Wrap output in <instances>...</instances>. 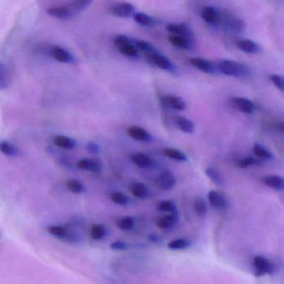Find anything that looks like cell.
<instances>
[{"label": "cell", "instance_id": "cell-23", "mask_svg": "<svg viewBox=\"0 0 284 284\" xmlns=\"http://www.w3.org/2000/svg\"><path fill=\"white\" fill-rule=\"evenodd\" d=\"M54 145L65 149H74L77 146V143L75 139L66 137V136L58 135L54 138Z\"/></svg>", "mask_w": 284, "mask_h": 284}, {"label": "cell", "instance_id": "cell-39", "mask_svg": "<svg viewBox=\"0 0 284 284\" xmlns=\"http://www.w3.org/2000/svg\"><path fill=\"white\" fill-rule=\"evenodd\" d=\"M67 187H68L70 192L74 193V194H82L85 191V187H84V184L81 182H79L76 179H73V178L67 182Z\"/></svg>", "mask_w": 284, "mask_h": 284}, {"label": "cell", "instance_id": "cell-27", "mask_svg": "<svg viewBox=\"0 0 284 284\" xmlns=\"http://www.w3.org/2000/svg\"><path fill=\"white\" fill-rule=\"evenodd\" d=\"M205 174L210 180L212 181V183H215L216 186L221 187L224 184V178H223V175L215 168H207L205 170Z\"/></svg>", "mask_w": 284, "mask_h": 284}, {"label": "cell", "instance_id": "cell-4", "mask_svg": "<svg viewBox=\"0 0 284 284\" xmlns=\"http://www.w3.org/2000/svg\"><path fill=\"white\" fill-rule=\"evenodd\" d=\"M210 205L219 212H225L229 207L228 199L224 194L217 190H211L207 194Z\"/></svg>", "mask_w": 284, "mask_h": 284}, {"label": "cell", "instance_id": "cell-26", "mask_svg": "<svg viewBox=\"0 0 284 284\" xmlns=\"http://www.w3.org/2000/svg\"><path fill=\"white\" fill-rule=\"evenodd\" d=\"M0 152L9 157H18L20 155L19 149L15 145L7 141L0 142Z\"/></svg>", "mask_w": 284, "mask_h": 284}, {"label": "cell", "instance_id": "cell-20", "mask_svg": "<svg viewBox=\"0 0 284 284\" xmlns=\"http://www.w3.org/2000/svg\"><path fill=\"white\" fill-rule=\"evenodd\" d=\"M169 43L175 47L183 50H191L194 45V40L178 35H170L169 37Z\"/></svg>", "mask_w": 284, "mask_h": 284}, {"label": "cell", "instance_id": "cell-37", "mask_svg": "<svg viewBox=\"0 0 284 284\" xmlns=\"http://www.w3.org/2000/svg\"><path fill=\"white\" fill-rule=\"evenodd\" d=\"M117 225L122 231L132 230L135 226V219L131 216L123 217L117 221Z\"/></svg>", "mask_w": 284, "mask_h": 284}, {"label": "cell", "instance_id": "cell-5", "mask_svg": "<svg viewBox=\"0 0 284 284\" xmlns=\"http://www.w3.org/2000/svg\"><path fill=\"white\" fill-rule=\"evenodd\" d=\"M253 264H254L256 276L261 277L265 274H273L275 270L274 265L270 260L262 256H256L253 258Z\"/></svg>", "mask_w": 284, "mask_h": 284}, {"label": "cell", "instance_id": "cell-41", "mask_svg": "<svg viewBox=\"0 0 284 284\" xmlns=\"http://www.w3.org/2000/svg\"><path fill=\"white\" fill-rule=\"evenodd\" d=\"M110 199L113 203H116L117 205H127L129 203V198L126 196V194H124V193L120 192V191L112 193Z\"/></svg>", "mask_w": 284, "mask_h": 284}, {"label": "cell", "instance_id": "cell-25", "mask_svg": "<svg viewBox=\"0 0 284 284\" xmlns=\"http://www.w3.org/2000/svg\"><path fill=\"white\" fill-rule=\"evenodd\" d=\"M176 123L178 129H180L181 131L187 133H194L195 125H194L192 120H190V119L183 117V116H178L177 117Z\"/></svg>", "mask_w": 284, "mask_h": 284}, {"label": "cell", "instance_id": "cell-10", "mask_svg": "<svg viewBox=\"0 0 284 284\" xmlns=\"http://www.w3.org/2000/svg\"><path fill=\"white\" fill-rule=\"evenodd\" d=\"M127 133L131 138L138 142L149 143L153 140L151 134L139 126H130L127 129Z\"/></svg>", "mask_w": 284, "mask_h": 284}, {"label": "cell", "instance_id": "cell-13", "mask_svg": "<svg viewBox=\"0 0 284 284\" xmlns=\"http://www.w3.org/2000/svg\"><path fill=\"white\" fill-rule=\"evenodd\" d=\"M190 63L194 68L207 74H215L218 69L215 63L203 58H192L190 59Z\"/></svg>", "mask_w": 284, "mask_h": 284}, {"label": "cell", "instance_id": "cell-43", "mask_svg": "<svg viewBox=\"0 0 284 284\" xmlns=\"http://www.w3.org/2000/svg\"><path fill=\"white\" fill-rule=\"evenodd\" d=\"M271 81L273 82V84L279 89L281 92L284 90V81L283 77L280 75H272L270 76Z\"/></svg>", "mask_w": 284, "mask_h": 284}, {"label": "cell", "instance_id": "cell-7", "mask_svg": "<svg viewBox=\"0 0 284 284\" xmlns=\"http://www.w3.org/2000/svg\"><path fill=\"white\" fill-rule=\"evenodd\" d=\"M148 60L152 64L155 65L156 67H158L160 69L164 70V71H167V72L174 73L176 71V68H175L174 63H172L170 59H168L167 57L164 56L161 53H155L152 56L148 58Z\"/></svg>", "mask_w": 284, "mask_h": 284}, {"label": "cell", "instance_id": "cell-17", "mask_svg": "<svg viewBox=\"0 0 284 284\" xmlns=\"http://www.w3.org/2000/svg\"><path fill=\"white\" fill-rule=\"evenodd\" d=\"M201 17L206 23H215L219 20V13L215 6L207 5L202 9Z\"/></svg>", "mask_w": 284, "mask_h": 284}, {"label": "cell", "instance_id": "cell-18", "mask_svg": "<svg viewBox=\"0 0 284 284\" xmlns=\"http://www.w3.org/2000/svg\"><path fill=\"white\" fill-rule=\"evenodd\" d=\"M263 183L270 187L272 190H277V191H282L284 188V181L282 177L279 175H267L264 177Z\"/></svg>", "mask_w": 284, "mask_h": 284}, {"label": "cell", "instance_id": "cell-9", "mask_svg": "<svg viewBox=\"0 0 284 284\" xmlns=\"http://www.w3.org/2000/svg\"><path fill=\"white\" fill-rule=\"evenodd\" d=\"M231 101L236 109L245 114H253L256 110V104L247 98L233 97Z\"/></svg>", "mask_w": 284, "mask_h": 284}, {"label": "cell", "instance_id": "cell-30", "mask_svg": "<svg viewBox=\"0 0 284 284\" xmlns=\"http://www.w3.org/2000/svg\"><path fill=\"white\" fill-rule=\"evenodd\" d=\"M11 75L6 66L0 63V89L8 88L11 84Z\"/></svg>", "mask_w": 284, "mask_h": 284}, {"label": "cell", "instance_id": "cell-40", "mask_svg": "<svg viewBox=\"0 0 284 284\" xmlns=\"http://www.w3.org/2000/svg\"><path fill=\"white\" fill-rule=\"evenodd\" d=\"M158 210L161 212H170V214H177V206L174 202L172 200L162 201L158 203Z\"/></svg>", "mask_w": 284, "mask_h": 284}, {"label": "cell", "instance_id": "cell-15", "mask_svg": "<svg viewBox=\"0 0 284 284\" xmlns=\"http://www.w3.org/2000/svg\"><path fill=\"white\" fill-rule=\"evenodd\" d=\"M47 14L53 18L61 19V20H68L74 16L68 5L49 8L47 9Z\"/></svg>", "mask_w": 284, "mask_h": 284}, {"label": "cell", "instance_id": "cell-35", "mask_svg": "<svg viewBox=\"0 0 284 284\" xmlns=\"http://www.w3.org/2000/svg\"><path fill=\"white\" fill-rule=\"evenodd\" d=\"M262 164H263V161L251 156L245 157L237 161V166L240 169H246L252 166H260Z\"/></svg>", "mask_w": 284, "mask_h": 284}, {"label": "cell", "instance_id": "cell-2", "mask_svg": "<svg viewBox=\"0 0 284 284\" xmlns=\"http://www.w3.org/2000/svg\"><path fill=\"white\" fill-rule=\"evenodd\" d=\"M114 44L117 50L124 56L129 58H136L138 56V48L136 47L134 41L131 40L129 37L124 34H120L114 39Z\"/></svg>", "mask_w": 284, "mask_h": 284}, {"label": "cell", "instance_id": "cell-36", "mask_svg": "<svg viewBox=\"0 0 284 284\" xmlns=\"http://www.w3.org/2000/svg\"><path fill=\"white\" fill-rule=\"evenodd\" d=\"M194 211L199 216H205L207 212V205L205 199L202 197H197L194 201Z\"/></svg>", "mask_w": 284, "mask_h": 284}, {"label": "cell", "instance_id": "cell-24", "mask_svg": "<svg viewBox=\"0 0 284 284\" xmlns=\"http://www.w3.org/2000/svg\"><path fill=\"white\" fill-rule=\"evenodd\" d=\"M163 154L168 158H171L174 161H178V162H187L188 160L187 154L179 149L166 148L163 150Z\"/></svg>", "mask_w": 284, "mask_h": 284}, {"label": "cell", "instance_id": "cell-11", "mask_svg": "<svg viewBox=\"0 0 284 284\" xmlns=\"http://www.w3.org/2000/svg\"><path fill=\"white\" fill-rule=\"evenodd\" d=\"M166 30L169 33L173 34L172 35H178L194 40V34L192 31L185 23H169L166 26Z\"/></svg>", "mask_w": 284, "mask_h": 284}, {"label": "cell", "instance_id": "cell-38", "mask_svg": "<svg viewBox=\"0 0 284 284\" xmlns=\"http://www.w3.org/2000/svg\"><path fill=\"white\" fill-rule=\"evenodd\" d=\"M90 235L92 239L94 240H101L106 236V229L103 225L94 224L91 228Z\"/></svg>", "mask_w": 284, "mask_h": 284}, {"label": "cell", "instance_id": "cell-32", "mask_svg": "<svg viewBox=\"0 0 284 284\" xmlns=\"http://www.w3.org/2000/svg\"><path fill=\"white\" fill-rule=\"evenodd\" d=\"M131 192L133 196L139 199H146L149 195V190L146 185L142 183H134L131 187Z\"/></svg>", "mask_w": 284, "mask_h": 284}, {"label": "cell", "instance_id": "cell-28", "mask_svg": "<svg viewBox=\"0 0 284 284\" xmlns=\"http://www.w3.org/2000/svg\"><path fill=\"white\" fill-rule=\"evenodd\" d=\"M190 246H191V241L186 238L174 239L168 244V248L171 250H184L190 248Z\"/></svg>", "mask_w": 284, "mask_h": 284}, {"label": "cell", "instance_id": "cell-44", "mask_svg": "<svg viewBox=\"0 0 284 284\" xmlns=\"http://www.w3.org/2000/svg\"><path fill=\"white\" fill-rule=\"evenodd\" d=\"M110 248L113 249V250L116 251H126L129 249V244L125 243L122 240H116V241L113 242L111 244Z\"/></svg>", "mask_w": 284, "mask_h": 284}, {"label": "cell", "instance_id": "cell-16", "mask_svg": "<svg viewBox=\"0 0 284 284\" xmlns=\"http://www.w3.org/2000/svg\"><path fill=\"white\" fill-rule=\"evenodd\" d=\"M79 169L92 173H100L102 170V163L98 159L93 158H84L77 162Z\"/></svg>", "mask_w": 284, "mask_h": 284}, {"label": "cell", "instance_id": "cell-31", "mask_svg": "<svg viewBox=\"0 0 284 284\" xmlns=\"http://www.w3.org/2000/svg\"><path fill=\"white\" fill-rule=\"evenodd\" d=\"M134 43H135L136 47L138 48V51L140 50L145 54L147 59L155 53L158 52V50L154 46L152 45L146 41L136 40L134 41Z\"/></svg>", "mask_w": 284, "mask_h": 284}, {"label": "cell", "instance_id": "cell-42", "mask_svg": "<svg viewBox=\"0 0 284 284\" xmlns=\"http://www.w3.org/2000/svg\"><path fill=\"white\" fill-rule=\"evenodd\" d=\"M228 29L235 33H241L245 29V25L241 19H233L232 21H229Z\"/></svg>", "mask_w": 284, "mask_h": 284}, {"label": "cell", "instance_id": "cell-6", "mask_svg": "<svg viewBox=\"0 0 284 284\" xmlns=\"http://www.w3.org/2000/svg\"><path fill=\"white\" fill-rule=\"evenodd\" d=\"M47 231L50 235L56 239H62L68 242H78V237H76L68 228L64 226L52 225L47 228Z\"/></svg>", "mask_w": 284, "mask_h": 284}, {"label": "cell", "instance_id": "cell-8", "mask_svg": "<svg viewBox=\"0 0 284 284\" xmlns=\"http://www.w3.org/2000/svg\"><path fill=\"white\" fill-rule=\"evenodd\" d=\"M50 56L57 61L64 63H75L76 59L68 50L60 46H53L50 50Z\"/></svg>", "mask_w": 284, "mask_h": 284}, {"label": "cell", "instance_id": "cell-21", "mask_svg": "<svg viewBox=\"0 0 284 284\" xmlns=\"http://www.w3.org/2000/svg\"><path fill=\"white\" fill-rule=\"evenodd\" d=\"M237 46L239 50L247 54H257L260 51L259 45L251 39L238 41Z\"/></svg>", "mask_w": 284, "mask_h": 284}, {"label": "cell", "instance_id": "cell-45", "mask_svg": "<svg viewBox=\"0 0 284 284\" xmlns=\"http://www.w3.org/2000/svg\"><path fill=\"white\" fill-rule=\"evenodd\" d=\"M86 149L88 150L89 153L93 154H100V145H97L94 142H89L86 145Z\"/></svg>", "mask_w": 284, "mask_h": 284}, {"label": "cell", "instance_id": "cell-22", "mask_svg": "<svg viewBox=\"0 0 284 284\" xmlns=\"http://www.w3.org/2000/svg\"><path fill=\"white\" fill-rule=\"evenodd\" d=\"M178 222V214H171L162 217L158 221V227L161 229H170L176 226Z\"/></svg>", "mask_w": 284, "mask_h": 284}, {"label": "cell", "instance_id": "cell-3", "mask_svg": "<svg viewBox=\"0 0 284 284\" xmlns=\"http://www.w3.org/2000/svg\"><path fill=\"white\" fill-rule=\"evenodd\" d=\"M109 13L117 18H129L135 14V7L130 3H115L109 6Z\"/></svg>", "mask_w": 284, "mask_h": 284}, {"label": "cell", "instance_id": "cell-34", "mask_svg": "<svg viewBox=\"0 0 284 284\" xmlns=\"http://www.w3.org/2000/svg\"><path fill=\"white\" fill-rule=\"evenodd\" d=\"M133 18L136 23L143 26H154L156 25L155 19L145 13H135L133 14Z\"/></svg>", "mask_w": 284, "mask_h": 284}, {"label": "cell", "instance_id": "cell-12", "mask_svg": "<svg viewBox=\"0 0 284 284\" xmlns=\"http://www.w3.org/2000/svg\"><path fill=\"white\" fill-rule=\"evenodd\" d=\"M161 102L165 106L170 107L177 111H183L187 108L186 102L176 95H164L161 98Z\"/></svg>", "mask_w": 284, "mask_h": 284}, {"label": "cell", "instance_id": "cell-19", "mask_svg": "<svg viewBox=\"0 0 284 284\" xmlns=\"http://www.w3.org/2000/svg\"><path fill=\"white\" fill-rule=\"evenodd\" d=\"M131 160L136 166L142 168V169L152 167L154 164V160L149 155L143 154V153H135V154H132Z\"/></svg>", "mask_w": 284, "mask_h": 284}, {"label": "cell", "instance_id": "cell-33", "mask_svg": "<svg viewBox=\"0 0 284 284\" xmlns=\"http://www.w3.org/2000/svg\"><path fill=\"white\" fill-rule=\"evenodd\" d=\"M91 4L92 2L88 1V0H78V1H73L70 3L68 6L73 14L75 15V14H79L85 10Z\"/></svg>", "mask_w": 284, "mask_h": 284}, {"label": "cell", "instance_id": "cell-14", "mask_svg": "<svg viewBox=\"0 0 284 284\" xmlns=\"http://www.w3.org/2000/svg\"><path fill=\"white\" fill-rule=\"evenodd\" d=\"M158 186L161 190H170L176 184V178L174 176V174L169 170H164L162 171L158 178Z\"/></svg>", "mask_w": 284, "mask_h": 284}, {"label": "cell", "instance_id": "cell-29", "mask_svg": "<svg viewBox=\"0 0 284 284\" xmlns=\"http://www.w3.org/2000/svg\"><path fill=\"white\" fill-rule=\"evenodd\" d=\"M253 152L257 156L260 160H273L274 156L269 151V149L259 144L253 145Z\"/></svg>", "mask_w": 284, "mask_h": 284}, {"label": "cell", "instance_id": "cell-1", "mask_svg": "<svg viewBox=\"0 0 284 284\" xmlns=\"http://www.w3.org/2000/svg\"><path fill=\"white\" fill-rule=\"evenodd\" d=\"M219 72L223 75L237 78V79H247L251 75V71L247 66L233 60H223L217 66Z\"/></svg>", "mask_w": 284, "mask_h": 284}]
</instances>
